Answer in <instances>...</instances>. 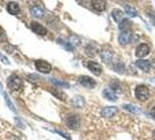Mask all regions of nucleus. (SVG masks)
<instances>
[{
    "instance_id": "1",
    "label": "nucleus",
    "mask_w": 155,
    "mask_h": 140,
    "mask_svg": "<svg viewBox=\"0 0 155 140\" xmlns=\"http://www.w3.org/2000/svg\"><path fill=\"white\" fill-rule=\"evenodd\" d=\"M7 85L11 91L18 92L22 89V79L19 77L16 74H12L7 79Z\"/></svg>"
},
{
    "instance_id": "2",
    "label": "nucleus",
    "mask_w": 155,
    "mask_h": 140,
    "mask_svg": "<svg viewBox=\"0 0 155 140\" xmlns=\"http://www.w3.org/2000/svg\"><path fill=\"white\" fill-rule=\"evenodd\" d=\"M135 97L141 102H145L147 101L148 98H149V90H148V88L146 85H142V84H140L135 88Z\"/></svg>"
},
{
    "instance_id": "3",
    "label": "nucleus",
    "mask_w": 155,
    "mask_h": 140,
    "mask_svg": "<svg viewBox=\"0 0 155 140\" xmlns=\"http://www.w3.org/2000/svg\"><path fill=\"white\" fill-rule=\"evenodd\" d=\"M65 124L71 130H77L81 126V118L78 116H69L65 119Z\"/></svg>"
},
{
    "instance_id": "4",
    "label": "nucleus",
    "mask_w": 155,
    "mask_h": 140,
    "mask_svg": "<svg viewBox=\"0 0 155 140\" xmlns=\"http://www.w3.org/2000/svg\"><path fill=\"white\" fill-rule=\"evenodd\" d=\"M35 68L39 70L40 72H43V74H49L51 71V65L46 61H42V60H38L35 61Z\"/></svg>"
},
{
    "instance_id": "5",
    "label": "nucleus",
    "mask_w": 155,
    "mask_h": 140,
    "mask_svg": "<svg viewBox=\"0 0 155 140\" xmlns=\"http://www.w3.org/2000/svg\"><path fill=\"white\" fill-rule=\"evenodd\" d=\"M149 52H150L149 46L146 45V43H141V45H139V46L137 47V49H135V56L139 57V58H142V57L147 56V55L149 54Z\"/></svg>"
},
{
    "instance_id": "6",
    "label": "nucleus",
    "mask_w": 155,
    "mask_h": 140,
    "mask_svg": "<svg viewBox=\"0 0 155 140\" xmlns=\"http://www.w3.org/2000/svg\"><path fill=\"white\" fill-rule=\"evenodd\" d=\"M86 67H87V69L90 70L93 75H96V76H101V75L103 68H101V65L99 63L94 62V61H89V62L86 63Z\"/></svg>"
},
{
    "instance_id": "7",
    "label": "nucleus",
    "mask_w": 155,
    "mask_h": 140,
    "mask_svg": "<svg viewBox=\"0 0 155 140\" xmlns=\"http://www.w3.org/2000/svg\"><path fill=\"white\" fill-rule=\"evenodd\" d=\"M118 113H119V110L117 109L116 106H106V108L101 110V116L104 117V118H113Z\"/></svg>"
},
{
    "instance_id": "8",
    "label": "nucleus",
    "mask_w": 155,
    "mask_h": 140,
    "mask_svg": "<svg viewBox=\"0 0 155 140\" xmlns=\"http://www.w3.org/2000/svg\"><path fill=\"white\" fill-rule=\"evenodd\" d=\"M78 82L83 86L87 88V89H92V88L96 86V82L91 77H89V76H81V77L78 78Z\"/></svg>"
},
{
    "instance_id": "9",
    "label": "nucleus",
    "mask_w": 155,
    "mask_h": 140,
    "mask_svg": "<svg viewBox=\"0 0 155 140\" xmlns=\"http://www.w3.org/2000/svg\"><path fill=\"white\" fill-rule=\"evenodd\" d=\"M101 57L105 63H110L112 61V58H113V52H112V49H109V48L101 49Z\"/></svg>"
},
{
    "instance_id": "10",
    "label": "nucleus",
    "mask_w": 155,
    "mask_h": 140,
    "mask_svg": "<svg viewBox=\"0 0 155 140\" xmlns=\"http://www.w3.org/2000/svg\"><path fill=\"white\" fill-rule=\"evenodd\" d=\"M31 28L34 33H36V34H39V35H46L47 34L46 27H43V26L39 22H35V21H34V22H31Z\"/></svg>"
},
{
    "instance_id": "11",
    "label": "nucleus",
    "mask_w": 155,
    "mask_h": 140,
    "mask_svg": "<svg viewBox=\"0 0 155 140\" xmlns=\"http://www.w3.org/2000/svg\"><path fill=\"white\" fill-rule=\"evenodd\" d=\"M137 67L140 68V69L142 70V71H145V72H148L150 68H152V63L150 61H146V60H139V61H137Z\"/></svg>"
},
{
    "instance_id": "12",
    "label": "nucleus",
    "mask_w": 155,
    "mask_h": 140,
    "mask_svg": "<svg viewBox=\"0 0 155 140\" xmlns=\"http://www.w3.org/2000/svg\"><path fill=\"white\" fill-rule=\"evenodd\" d=\"M91 7L97 11V12H101L106 8V1H101V0H93L91 1Z\"/></svg>"
},
{
    "instance_id": "13",
    "label": "nucleus",
    "mask_w": 155,
    "mask_h": 140,
    "mask_svg": "<svg viewBox=\"0 0 155 140\" xmlns=\"http://www.w3.org/2000/svg\"><path fill=\"white\" fill-rule=\"evenodd\" d=\"M131 38H132V34L128 32H123L120 35H119V43L120 45H127V43H130L131 42Z\"/></svg>"
},
{
    "instance_id": "14",
    "label": "nucleus",
    "mask_w": 155,
    "mask_h": 140,
    "mask_svg": "<svg viewBox=\"0 0 155 140\" xmlns=\"http://www.w3.org/2000/svg\"><path fill=\"white\" fill-rule=\"evenodd\" d=\"M111 15H112L113 20H114L116 22H120V21L124 20V12H123L121 9H119V8H114V9L112 11Z\"/></svg>"
},
{
    "instance_id": "15",
    "label": "nucleus",
    "mask_w": 155,
    "mask_h": 140,
    "mask_svg": "<svg viewBox=\"0 0 155 140\" xmlns=\"http://www.w3.org/2000/svg\"><path fill=\"white\" fill-rule=\"evenodd\" d=\"M7 11L9 14H13L15 15L20 12V7H19V4L18 2H14V1H11L7 4Z\"/></svg>"
},
{
    "instance_id": "16",
    "label": "nucleus",
    "mask_w": 155,
    "mask_h": 140,
    "mask_svg": "<svg viewBox=\"0 0 155 140\" xmlns=\"http://www.w3.org/2000/svg\"><path fill=\"white\" fill-rule=\"evenodd\" d=\"M103 96H104V98H106L107 101H117V95L116 92L113 91V90H111V89H105L104 91H103Z\"/></svg>"
},
{
    "instance_id": "17",
    "label": "nucleus",
    "mask_w": 155,
    "mask_h": 140,
    "mask_svg": "<svg viewBox=\"0 0 155 140\" xmlns=\"http://www.w3.org/2000/svg\"><path fill=\"white\" fill-rule=\"evenodd\" d=\"M31 14L35 18H42L45 12H43V8L40 7V6H33L31 8Z\"/></svg>"
},
{
    "instance_id": "18",
    "label": "nucleus",
    "mask_w": 155,
    "mask_h": 140,
    "mask_svg": "<svg viewBox=\"0 0 155 140\" xmlns=\"http://www.w3.org/2000/svg\"><path fill=\"white\" fill-rule=\"evenodd\" d=\"M123 108H124L125 110H127V111H130V112L134 113V115H139L140 113L139 108H137L135 105H132V104H124Z\"/></svg>"
},
{
    "instance_id": "19",
    "label": "nucleus",
    "mask_w": 155,
    "mask_h": 140,
    "mask_svg": "<svg viewBox=\"0 0 155 140\" xmlns=\"http://www.w3.org/2000/svg\"><path fill=\"white\" fill-rule=\"evenodd\" d=\"M125 12H126V14H127V15L131 16V18H135V16L138 15L137 9H135V8H133L132 6H128V5H125Z\"/></svg>"
},
{
    "instance_id": "20",
    "label": "nucleus",
    "mask_w": 155,
    "mask_h": 140,
    "mask_svg": "<svg viewBox=\"0 0 155 140\" xmlns=\"http://www.w3.org/2000/svg\"><path fill=\"white\" fill-rule=\"evenodd\" d=\"M131 21L130 20H127V19H124L123 21H121V23L119 25V28L121 29L123 32H128V29H130V27H131Z\"/></svg>"
},
{
    "instance_id": "21",
    "label": "nucleus",
    "mask_w": 155,
    "mask_h": 140,
    "mask_svg": "<svg viewBox=\"0 0 155 140\" xmlns=\"http://www.w3.org/2000/svg\"><path fill=\"white\" fill-rule=\"evenodd\" d=\"M72 103H74V105H75L76 108H83V105H84V99H83V97H81V96H76V97H74Z\"/></svg>"
},
{
    "instance_id": "22",
    "label": "nucleus",
    "mask_w": 155,
    "mask_h": 140,
    "mask_svg": "<svg viewBox=\"0 0 155 140\" xmlns=\"http://www.w3.org/2000/svg\"><path fill=\"white\" fill-rule=\"evenodd\" d=\"M97 50H96V47L94 46H92V45H87L86 46V48H85V54L87 55V56H94V55L97 54L96 53Z\"/></svg>"
},
{
    "instance_id": "23",
    "label": "nucleus",
    "mask_w": 155,
    "mask_h": 140,
    "mask_svg": "<svg viewBox=\"0 0 155 140\" xmlns=\"http://www.w3.org/2000/svg\"><path fill=\"white\" fill-rule=\"evenodd\" d=\"M51 83L55 84V85L58 86H63V88H69V84L63 82V81H60V79H56V78H51Z\"/></svg>"
},
{
    "instance_id": "24",
    "label": "nucleus",
    "mask_w": 155,
    "mask_h": 140,
    "mask_svg": "<svg viewBox=\"0 0 155 140\" xmlns=\"http://www.w3.org/2000/svg\"><path fill=\"white\" fill-rule=\"evenodd\" d=\"M58 43H60V45H61V46H63L64 47V48H65V49H67V50H72V47L70 46L69 43H68V42H67V41H63V40H58Z\"/></svg>"
},
{
    "instance_id": "25",
    "label": "nucleus",
    "mask_w": 155,
    "mask_h": 140,
    "mask_svg": "<svg viewBox=\"0 0 155 140\" xmlns=\"http://www.w3.org/2000/svg\"><path fill=\"white\" fill-rule=\"evenodd\" d=\"M51 91H53V93H54L55 96H57L60 99H65V96H64L58 89H55V90H51Z\"/></svg>"
},
{
    "instance_id": "26",
    "label": "nucleus",
    "mask_w": 155,
    "mask_h": 140,
    "mask_svg": "<svg viewBox=\"0 0 155 140\" xmlns=\"http://www.w3.org/2000/svg\"><path fill=\"white\" fill-rule=\"evenodd\" d=\"M70 41H71L70 43H71V45H75V46L79 45V42H81L77 36H71V38H70Z\"/></svg>"
},
{
    "instance_id": "27",
    "label": "nucleus",
    "mask_w": 155,
    "mask_h": 140,
    "mask_svg": "<svg viewBox=\"0 0 155 140\" xmlns=\"http://www.w3.org/2000/svg\"><path fill=\"white\" fill-rule=\"evenodd\" d=\"M5 99H6V103H7V105L9 106V109L12 110V111H14V112H15V108H14V105L12 104V102L9 101V98H8L6 95H5Z\"/></svg>"
},
{
    "instance_id": "28",
    "label": "nucleus",
    "mask_w": 155,
    "mask_h": 140,
    "mask_svg": "<svg viewBox=\"0 0 155 140\" xmlns=\"http://www.w3.org/2000/svg\"><path fill=\"white\" fill-rule=\"evenodd\" d=\"M55 132H56V133H58V134H61L62 137H64V138H67V139H68V140H70L69 134H67V133H64V132H61L60 130H55Z\"/></svg>"
},
{
    "instance_id": "29",
    "label": "nucleus",
    "mask_w": 155,
    "mask_h": 140,
    "mask_svg": "<svg viewBox=\"0 0 155 140\" xmlns=\"http://www.w3.org/2000/svg\"><path fill=\"white\" fill-rule=\"evenodd\" d=\"M149 113H150L152 118L155 120V106H154V108H152V110H150V112H149Z\"/></svg>"
},
{
    "instance_id": "30",
    "label": "nucleus",
    "mask_w": 155,
    "mask_h": 140,
    "mask_svg": "<svg viewBox=\"0 0 155 140\" xmlns=\"http://www.w3.org/2000/svg\"><path fill=\"white\" fill-rule=\"evenodd\" d=\"M150 63H152V68H153V69H155V60H153Z\"/></svg>"
},
{
    "instance_id": "31",
    "label": "nucleus",
    "mask_w": 155,
    "mask_h": 140,
    "mask_svg": "<svg viewBox=\"0 0 155 140\" xmlns=\"http://www.w3.org/2000/svg\"><path fill=\"white\" fill-rule=\"evenodd\" d=\"M152 137H153V139L155 140V130L153 131V133H152Z\"/></svg>"
},
{
    "instance_id": "32",
    "label": "nucleus",
    "mask_w": 155,
    "mask_h": 140,
    "mask_svg": "<svg viewBox=\"0 0 155 140\" xmlns=\"http://www.w3.org/2000/svg\"><path fill=\"white\" fill-rule=\"evenodd\" d=\"M0 91H2V85H1V83H0Z\"/></svg>"
}]
</instances>
